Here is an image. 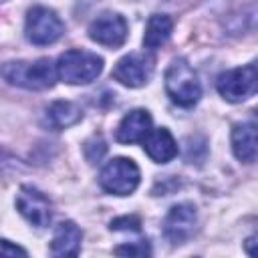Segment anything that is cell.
<instances>
[{
	"mask_svg": "<svg viewBox=\"0 0 258 258\" xmlns=\"http://www.w3.org/2000/svg\"><path fill=\"white\" fill-rule=\"evenodd\" d=\"M0 75L14 87L28 91H44L56 83V64L50 58L8 60L0 67Z\"/></svg>",
	"mask_w": 258,
	"mask_h": 258,
	"instance_id": "6da1fadb",
	"label": "cell"
},
{
	"mask_svg": "<svg viewBox=\"0 0 258 258\" xmlns=\"http://www.w3.org/2000/svg\"><path fill=\"white\" fill-rule=\"evenodd\" d=\"M165 93L179 107H194L202 97V85L185 58H173L165 69Z\"/></svg>",
	"mask_w": 258,
	"mask_h": 258,
	"instance_id": "7a4b0ae2",
	"label": "cell"
},
{
	"mask_svg": "<svg viewBox=\"0 0 258 258\" xmlns=\"http://www.w3.org/2000/svg\"><path fill=\"white\" fill-rule=\"evenodd\" d=\"M103 71V58L95 52L71 48L56 60V75L67 85H89Z\"/></svg>",
	"mask_w": 258,
	"mask_h": 258,
	"instance_id": "3957f363",
	"label": "cell"
},
{
	"mask_svg": "<svg viewBox=\"0 0 258 258\" xmlns=\"http://www.w3.org/2000/svg\"><path fill=\"white\" fill-rule=\"evenodd\" d=\"M141 179L139 167L129 157H113L99 173V185L113 196H129L137 189Z\"/></svg>",
	"mask_w": 258,
	"mask_h": 258,
	"instance_id": "277c9868",
	"label": "cell"
},
{
	"mask_svg": "<svg viewBox=\"0 0 258 258\" xmlns=\"http://www.w3.org/2000/svg\"><path fill=\"white\" fill-rule=\"evenodd\" d=\"M64 34V22L52 8L46 6H32L26 12L24 20V36L28 42L36 46L52 44Z\"/></svg>",
	"mask_w": 258,
	"mask_h": 258,
	"instance_id": "5b68a950",
	"label": "cell"
},
{
	"mask_svg": "<svg viewBox=\"0 0 258 258\" xmlns=\"http://www.w3.org/2000/svg\"><path fill=\"white\" fill-rule=\"evenodd\" d=\"M256 85H258V73H256L254 62L238 67V69H230L222 73L216 81L218 93L230 103H240L252 97L256 93Z\"/></svg>",
	"mask_w": 258,
	"mask_h": 258,
	"instance_id": "8992f818",
	"label": "cell"
},
{
	"mask_svg": "<svg viewBox=\"0 0 258 258\" xmlns=\"http://www.w3.org/2000/svg\"><path fill=\"white\" fill-rule=\"evenodd\" d=\"M16 210L34 228H46L52 220V204L48 198L32 185H22L16 194Z\"/></svg>",
	"mask_w": 258,
	"mask_h": 258,
	"instance_id": "52a82bcc",
	"label": "cell"
},
{
	"mask_svg": "<svg viewBox=\"0 0 258 258\" xmlns=\"http://www.w3.org/2000/svg\"><path fill=\"white\" fill-rule=\"evenodd\" d=\"M153 73V56L145 52H129L117 60L113 79L129 89H137L149 83Z\"/></svg>",
	"mask_w": 258,
	"mask_h": 258,
	"instance_id": "ba28073f",
	"label": "cell"
},
{
	"mask_svg": "<svg viewBox=\"0 0 258 258\" xmlns=\"http://www.w3.org/2000/svg\"><path fill=\"white\" fill-rule=\"evenodd\" d=\"M127 20L117 12H103L89 24V38L109 48H119L127 40Z\"/></svg>",
	"mask_w": 258,
	"mask_h": 258,
	"instance_id": "9c48e42d",
	"label": "cell"
},
{
	"mask_svg": "<svg viewBox=\"0 0 258 258\" xmlns=\"http://www.w3.org/2000/svg\"><path fill=\"white\" fill-rule=\"evenodd\" d=\"M198 224V212L196 206L189 202H181L169 208L165 220H163V236L171 244H183L191 238Z\"/></svg>",
	"mask_w": 258,
	"mask_h": 258,
	"instance_id": "30bf717a",
	"label": "cell"
},
{
	"mask_svg": "<svg viewBox=\"0 0 258 258\" xmlns=\"http://www.w3.org/2000/svg\"><path fill=\"white\" fill-rule=\"evenodd\" d=\"M149 131H151V115H149V111H145V109H133L117 125L115 139L119 143L131 145V143L143 141Z\"/></svg>",
	"mask_w": 258,
	"mask_h": 258,
	"instance_id": "8fae6325",
	"label": "cell"
},
{
	"mask_svg": "<svg viewBox=\"0 0 258 258\" xmlns=\"http://www.w3.org/2000/svg\"><path fill=\"white\" fill-rule=\"evenodd\" d=\"M143 149L155 163H167L177 155V143L165 127L151 129L143 139Z\"/></svg>",
	"mask_w": 258,
	"mask_h": 258,
	"instance_id": "7c38bea8",
	"label": "cell"
},
{
	"mask_svg": "<svg viewBox=\"0 0 258 258\" xmlns=\"http://www.w3.org/2000/svg\"><path fill=\"white\" fill-rule=\"evenodd\" d=\"M232 151L244 163H252L256 159L258 139L254 121H242L232 127Z\"/></svg>",
	"mask_w": 258,
	"mask_h": 258,
	"instance_id": "4fadbf2b",
	"label": "cell"
},
{
	"mask_svg": "<svg viewBox=\"0 0 258 258\" xmlns=\"http://www.w3.org/2000/svg\"><path fill=\"white\" fill-rule=\"evenodd\" d=\"M81 240H83L81 228L75 222L64 220L54 230V236H52V242H50V254H54V256H77L81 252Z\"/></svg>",
	"mask_w": 258,
	"mask_h": 258,
	"instance_id": "5bb4252c",
	"label": "cell"
},
{
	"mask_svg": "<svg viewBox=\"0 0 258 258\" xmlns=\"http://www.w3.org/2000/svg\"><path fill=\"white\" fill-rule=\"evenodd\" d=\"M173 30V20L167 14H153L149 16L147 24H145V32H143V46L149 50H155L159 46H163Z\"/></svg>",
	"mask_w": 258,
	"mask_h": 258,
	"instance_id": "9a60e30c",
	"label": "cell"
},
{
	"mask_svg": "<svg viewBox=\"0 0 258 258\" xmlns=\"http://www.w3.org/2000/svg\"><path fill=\"white\" fill-rule=\"evenodd\" d=\"M83 119V111L73 101H54L46 109V123L52 129H67Z\"/></svg>",
	"mask_w": 258,
	"mask_h": 258,
	"instance_id": "2e32d148",
	"label": "cell"
},
{
	"mask_svg": "<svg viewBox=\"0 0 258 258\" xmlns=\"http://www.w3.org/2000/svg\"><path fill=\"white\" fill-rule=\"evenodd\" d=\"M83 151H85V157H87L89 163H99L101 157H103L105 151H107V145H105V141H103L101 135H93L91 139L85 141Z\"/></svg>",
	"mask_w": 258,
	"mask_h": 258,
	"instance_id": "e0dca14e",
	"label": "cell"
},
{
	"mask_svg": "<svg viewBox=\"0 0 258 258\" xmlns=\"http://www.w3.org/2000/svg\"><path fill=\"white\" fill-rule=\"evenodd\" d=\"M113 252L115 254H121V256H149L151 254V248H149L147 240H139V242H133V244L117 246Z\"/></svg>",
	"mask_w": 258,
	"mask_h": 258,
	"instance_id": "ac0fdd59",
	"label": "cell"
},
{
	"mask_svg": "<svg viewBox=\"0 0 258 258\" xmlns=\"http://www.w3.org/2000/svg\"><path fill=\"white\" fill-rule=\"evenodd\" d=\"M139 218L135 216H123V218H117L109 224V230L111 232H121V230H133V232H139Z\"/></svg>",
	"mask_w": 258,
	"mask_h": 258,
	"instance_id": "d6986e66",
	"label": "cell"
},
{
	"mask_svg": "<svg viewBox=\"0 0 258 258\" xmlns=\"http://www.w3.org/2000/svg\"><path fill=\"white\" fill-rule=\"evenodd\" d=\"M0 256H28V252L10 240H0Z\"/></svg>",
	"mask_w": 258,
	"mask_h": 258,
	"instance_id": "ffe728a7",
	"label": "cell"
},
{
	"mask_svg": "<svg viewBox=\"0 0 258 258\" xmlns=\"http://www.w3.org/2000/svg\"><path fill=\"white\" fill-rule=\"evenodd\" d=\"M254 242H256V238H254V236L246 240V250H248V254H250V256H254V250H252V244H254Z\"/></svg>",
	"mask_w": 258,
	"mask_h": 258,
	"instance_id": "44dd1931",
	"label": "cell"
}]
</instances>
